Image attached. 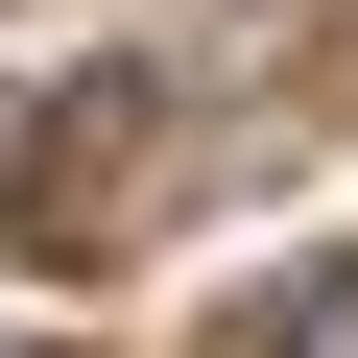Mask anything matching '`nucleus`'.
Masks as SVG:
<instances>
[{
    "instance_id": "obj_2",
    "label": "nucleus",
    "mask_w": 358,
    "mask_h": 358,
    "mask_svg": "<svg viewBox=\"0 0 358 358\" xmlns=\"http://www.w3.org/2000/svg\"><path fill=\"white\" fill-rule=\"evenodd\" d=\"M0 358H24V334H0Z\"/></svg>"
},
{
    "instance_id": "obj_1",
    "label": "nucleus",
    "mask_w": 358,
    "mask_h": 358,
    "mask_svg": "<svg viewBox=\"0 0 358 358\" xmlns=\"http://www.w3.org/2000/svg\"><path fill=\"white\" fill-rule=\"evenodd\" d=\"M287 358H358V263H334V287H310V334H287Z\"/></svg>"
}]
</instances>
